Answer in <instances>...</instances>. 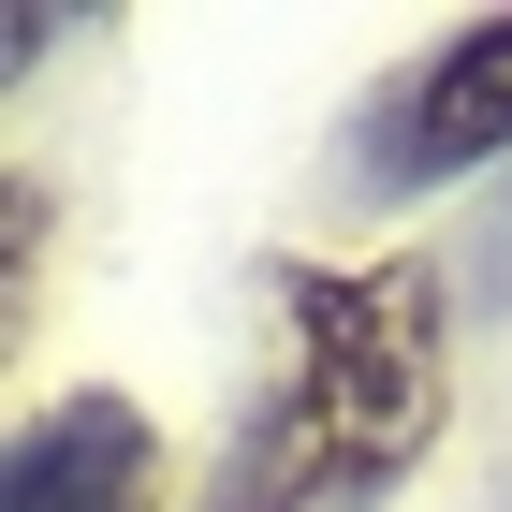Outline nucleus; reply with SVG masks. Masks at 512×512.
I'll return each mask as SVG.
<instances>
[{
  "label": "nucleus",
  "instance_id": "3",
  "mask_svg": "<svg viewBox=\"0 0 512 512\" xmlns=\"http://www.w3.org/2000/svg\"><path fill=\"white\" fill-rule=\"evenodd\" d=\"M132 498H147V410L132 395H59L0 469V512H132Z\"/></svg>",
  "mask_w": 512,
  "mask_h": 512
},
{
  "label": "nucleus",
  "instance_id": "1",
  "mask_svg": "<svg viewBox=\"0 0 512 512\" xmlns=\"http://www.w3.org/2000/svg\"><path fill=\"white\" fill-rule=\"evenodd\" d=\"M439 381H454V337H439V264L425 249L308 278L293 293V381L264 410V498H308V512L395 498L410 454L439 439Z\"/></svg>",
  "mask_w": 512,
  "mask_h": 512
},
{
  "label": "nucleus",
  "instance_id": "2",
  "mask_svg": "<svg viewBox=\"0 0 512 512\" xmlns=\"http://www.w3.org/2000/svg\"><path fill=\"white\" fill-rule=\"evenodd\" d=\"M512 147V15H483V30H454L425 59V74L395 88V118H381V176H469V161Z\"/></svg>",
  "mask_w": 512,
  "mask_h": 512
}]
</instances>
